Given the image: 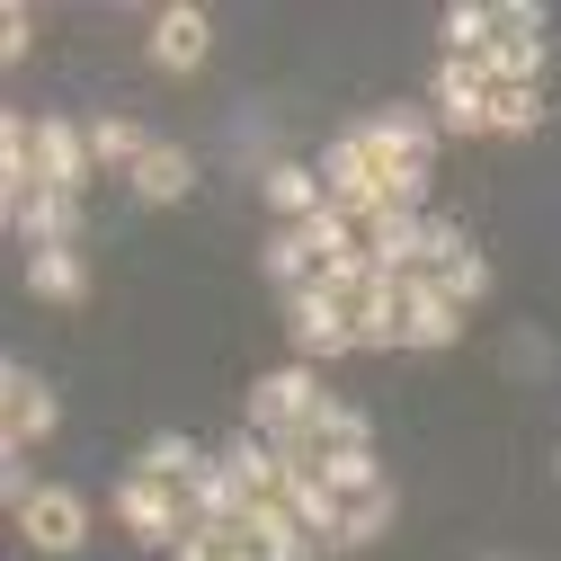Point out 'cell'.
Returning <instances> with one entry per match:
<instances>
[{"label":"cell","instance_id":"6da1fadb","mask_svg":"<svg viewBox=\"0 0 561 561\" xmlns=\"http://www.w3.org/2000/svg\"><path fill=\"white\" fill-rule=\"evenodd\" d=\"M347 250H366V232H357V224H347L339 205H330V215H312V224H286V232L267 241V276H276L286 295H304V286H330Z\"/></svg>","mask_w":561,"mask_h":561},{"label":"cell","instance_id":"7a4b0ae2","mask_svg":"<svg viewBox=\"0 0 561 561\" xmlns=\"http://www.w3.org/2000/svg\"><path fill=\"white\" fill-rule=\"evenodd\" d=\"M321 401H330L321 366H304V357H295V366H267V375L250 383V401H241V410H250V428H259L267 446H286L295 428H312V410H321Z\"/></svg>","mask_w":561,"mask_h":561},{"label":"cell","instance_id":"3957f363","mask_svg":"<svg viewBox=\"0 0 561 561\" xmlns=\"http://www.w3.org/2000/svg\"><path fill=\"white\" fill-rule=\"evenodd\" d=\"M490 81H517V90H543L552 72V36H543V10H526V0H500L490 10Z\"/></svg>","mask_w":561,"mask_h":561},{"label":"cell","instance_id":"277c9868","mask_svg":"<svg viewBox=\"0 0 561 561\" xmlns=\"http://www.w3.org/2000/svg\"><path fill=\"white\" fill-rule=\"evenodd\" d=\"M312 170H321V187H330V205H339V215L357 224V232H366L375 215H392V205H383V170H375V144H366L357 125H347V134H339V144H330V152H321Z\"/></svg>","mask_w":561,"mask_h":561},{"label":"cell","instance_id":"5b68a950","mask_svg":"<svg viewBox=\"0 0 561 561\" xmlns=\"http://www.w3.org/2000/svg\"><path fill=\"white\" fill-rule=\"evenodd\" d=\"M116 526H125L134 543L179 552V543L196 535V500H179V490H161V481H144V472H125V481H116Z\"/></svg>","mask_w":561,"mask_h":561},{"label":"cell","instance_id":"8992f818","mask_svg":"<svg viewBox=\"0 0 561 561\" xmlns=\"http://www.w3.org/2000/svg\"><path fill=\"white\" fill-rule=\"evenodd\" d=\"M62 428V401H54V383L27 366V357H10V375H0V446H45Z\"/></svg>","mask_w":561,"mask_h":561},{"label":"cell","instance_id":"52a82bcc","mask_svg":"<svg viewBox=\"0 0 561 561\" xmlns=\"http://www.w3.org/2000/svg\"><path fill=\"white\" fill-rule=\"evenodd\" d=\"M10 517H19V543L27 552H54V561H72L90 543V500H81V490H62V481H45L36 500L10 508Z\"/></svg>","mask_w":561,"mask_h":561},{"label":"cell","instance_id":"ba28073f","mask_svg":"<svg viewBox=\"0 0 561 561\" xmlns=\"http://www.w3.org/2000/svg\"><path fill=\"white\" fill-rule=\"evenodd\" d=\"M481 107H490V62H481V54H446L437 81H428L437 134H481Z\"/></svg>","mask_w":561,"mask_h":561},{"label":"cell","instance_id":"9c48e42d","mask_svg":"<svg viewBox=\"0 0 561 561\" xmlns=\"http://www.w3.org/2000/svg\"><path fill=\"white\" fill-rule=\"evenodd\" d=\"M90 170H99V161H90V125H72V116H36V179H45L54 196H81Z\"/></svg>","mask_w":561,"mask_h":561},{"label":"cell","instance_id":"30bf717a","mask_svg":"<svg viewBox=\"0 0 561 561\" xmlns=\"http://www.w3.org/2000/svg\"><path fill=\"white\" fill-rule=\"evenodd\" d=\"M357 134L375 144V161H419V170H428V161H437V144H446L437 116H419V107H375Z\"/></svg>","mask_w":561,"mask_h":561},{"label":"cell","instance_id":"8fae6325","mask_svg":"<svg viewBox=\"0 0 561 561\" xmlns=\"http://www.w3.org/2000/svg\"><path fill=\"white\" fill-rule=\"evenodd\" d=\"M286 312H295V347H304V366H330V357H347L357 347V330H347V312L321 295V286H304V295H286Z\"/></svg>","mask_w":561,"mask_h":561},{"label":"cell","instance_id":"7c38bea8","mask_svg":"<svg viewBox=\"0 0 561 561\" xmlns=\"http://www.w3.org/2000/svg\"><path fill=\"white\" fill-rule=\"evenodd\" d=\"M205 54H215V19H205L196 0H179V10H152V62H161V72H196Z\"/></svg>","mask_w":561,"mask_h":561},{"label":"cell","instance_id":"4fadbf2b","mask_svg":"<svg viewBox=\"0 0 561 561\" xmlns=\"http://www.w3.org/2000/svg\"><path fill=\"white\" fill-rule=\"evenodd\" d=\"M259 196H267L276 232H286V224H312V215H330V187H321V170H312V161H267Z\"/></svg>","mask_w":561,"mask_h":561},{"label":"cell","instance_id":"5bb4252c","mask_svg":"<svg viewBox=\"0 0 561 561\" xmlns=\"http://www.w3.org/2000/svg\"><path fill=\"white\" fill-rule=\"evenodd\" d=\"M187 187H196V152L187 144H152L144 161H134V179H125L134 205H187Z\"/></svg>","mask_w":561,"mask_h":561},{"label":"cell","instance_id":"9a60e30c","mask_svg":"<svg viewBox=\"0 0 561 561\" xmlns=\"http://www.w3.org/2000/svg\"><path fill=\"white\" fill-rule=\"evenodd\" d=\"M10 232H19L27 250H72V241H81V196H54V187L27 196L19 215H10Z\"/></svg>","mask_w":561,"mask_h":561},{"label":"cell","instance_id":"2e32d148","mask_svg":"<svg viewBox=\"0 0 561 561\" xmlns=\"http://www.w3.org/2000/svg\"><path fill=\"white\" fill-rule=\"evenodd\" d=\"M276 500L295 508V526H304L312 543H339V517H347V500H339V490H330L321 472H286V481H276Z\"/></svg>","mask_w":561,"mask_h":561},{"label":"cell","instance_id":"e0dca14e","mask_svg":"<svg viewBox=\"0 0 561 561\" xmlns=\"http://www.w3.org/2000/svg\"><path fill=\"white\" fill-rule=\"evenodd\" d=\"M463 339V304L437 276H410V347H455Z\"/></svg>","mask_w":561,"mask_h":561},{"label":"cell","instance_id":"ac0fdd59","mask_svg":"<svg viewBox=\"0 0 561 561\" xmlns=\"http://www.w3.org/2000/svg\"><path fill=\"white\" fill-rule=\"evenodd\" d=\"M205 463H215V455H196L187 437H152L144 455H134V472H144V481H161V490H179V500H196V481H205Z\"/></svg>","mask_w":561,"mask_h":561},{"label":"cell","instance_id":"d6986e66","mask_svg":"<svg viewBox=\"0 0 561 561\" xmlns=\"http://www.w3.org/2000/svg\"><path fill=\"white\" fill-rule=\"evenodd\" d=\"M27 295L72 312V304L90 295V267H81V250H27Z\"/></svg>","mask_w":561,"mask_h":561},{"label":"cell","instance_id":"ffe728a7","mask_svg":"<svg viewBox=\"0 0 561 561\" xmlns=\"http://www.w3.org/2000/svg\"><path fill=\"white\" fill-rule=\"evenodd\" d=\"M481 134H500V144H517V134H543V90H517V81H490Z\"/></svg>","mask_w":561,"mask_h":561},{"label":"cell","instance_id":"44dd1931","mask_svg":"<svg viewBox=\"0 0 561 561\" xmlns=\"http://www.w3.org/2000/svg\"><path fill=\"white\" fill-rule=\"evenodd\" d=\"M259 500V490L215 455V463H205V481H196V526H241V508Z\"/></svg>","mask_w":561,"mask_h":561},{"label":"cell","instance_id":"7402d4cb","mask_svg":"<svg viewBox=\"0 0 561 561\" xmlns=\"http://www.w3.org/2000/svg\"><path fill=\"white\" fill-rule=\"evenodd\" d=\"M152 144H161V134H144L134 116H90V161H99V170H125V179H134V161H144Z\"/></svg>","mask_w":561,"mask_h":561},{"label":"cell","instance_id":"603a6c76","mask_svg":"<svg viewBox=\"0 0 561 561\" xmlns=\"http://www.w3.org/2000/svg\"><path fill=\"white\" fill-rule=\"evenodd\" d=\"M419 224H428V215H375L366 224V259L392 276V267H419Z\"/></svg>","mask_w":561,"mask_h":561},{"label":"cell","instance_id":"cb8c5ba5","mask_svg":"<svg viewBox=\"0 0 561 561\" xmlns=\"http://www.w3.org/2000/svg\"><path fill=\"white\" fill-rule=\"evenodd\" d=\"M383 526H392V490H357V500H347V517H339V543H330V552H366Z\"/></svg>","mask_w":561,"mask_h":561},{"label":"cell","instance_id":"d4e9b609","mask_svg":"<svg viewBox=\"0 0 561 561\" xmlns=\"http://www.w3.org/2000/svg\"><path fill=\"white\" fill-rule=\"evenodd\" d=\"M437 286H446V295H455L463 312H481L500 276H490V259H481V250H463V259H446V267H437Z\"/></svg>","mask_w":561,"mask_h":561},{"label":"cell","instance_id":"484cf974","mask_svg":"<svg viewBox=\"0 0 561 561\" xmlns=\"http://www.w3.org/2000/svg\"><path fill=\"white\" fill-rule=\"evenodd\" d=\"M321 481L339 490V500H357V490H383V463H375V446H339Z\"/></svg>","mask_w":561,"mask_h":561},{"label":"cell","instance_id":"4316f807","mask_svg":"<svg viewBox=\"0 0 561 561\" xmlns=\"http://www.w3.org/2000/svg\"><path fill=\"white\" fill-rule=\"evenodd\" d=\"M170 561H259V552H250V535H241V526H196Z\"/></svg>","mask_w":561,"mask_h":561},{"label":"cell","instance_id":"83f0119b","mask_svg":"<svg viewBox=\"0 0 561 561\" xmlns=\"http://www.w3.org/2000/svg\"><path fill=\"white\" fill-rule=\"evenodd\" d=\"M472 241H463V224L455 215H428V224H419V276H437L446 259H463Z\"/></svg>","mask_w":561,"mask_h":561},{"label":"cell","instance_id":"f1b7e54d","mask_svg":"<svg viewBox=\"0 0 561 561\" xmlns=\"http://www.w3.org/2000/svg\"><path fill=\"white\" fill-rule=\"evenodd\" d=\"M446 54H490V10L481 0H455L446 10Z\"/></svg>","mask_w":561,"mask_h":561},{"label":"cell","instance_id":"f546056e","mask_svg":"<svg viewBox=\"0 0 561 561\" xmlns=\"http://www.w3.org/2000/svg\"><path fill=\"white\" fill-rule=\"evenodd\" d=\"M27 45H36V10H27V0H10V10H0V54L27 62Z\"/></svg>","mask_w":561,"mask_h":561},{"label":"cell","instance_id":"4dcf8cb0","mask_svg":"<svg viewBox=\"0 0 561 561\" xmlns=\"http://www.w3.org/2000/svg\"><path fill=\"white\" fill-rule=\"evenodd\" d=\"M552 472H561V455H552Z\"/></svg>","mask_w":561,"mask_h":561}]
</instances>
